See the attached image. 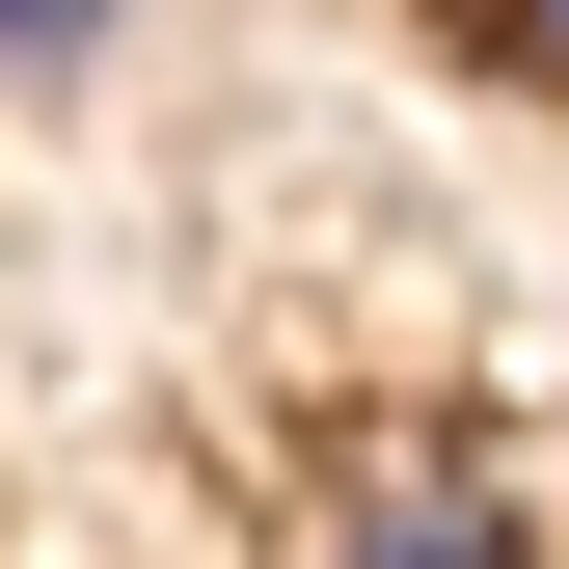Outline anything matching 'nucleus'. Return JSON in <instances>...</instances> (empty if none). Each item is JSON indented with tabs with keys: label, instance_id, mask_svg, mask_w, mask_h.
Masks as SVG:
<instances>
[{
	"label": "nucleus",
	"instance_id": "1",
	"mask_svg": "<svg viewBox=\"0 0 569 569\" xmlns=\"http://www.w3.org/2000/svg\"><path fill=\"white\" fill-rule=\"evenodd\" d=\"M326 569H516V488H488V461L435 435V461H380V488L326 516Z\"/></svg>",
	"mask_w": 569,
	"mask_h": 569
},
{
	"label": "nucleus",
	"instance_id": "2",
	"mask_svg": "<svg viewBox=\"0 0 569 569\" xmlns=\"http://www.w3.org/2000/svg\"><path fill=\"white\" fill-rule=\"evenodd\" d=\"M435 28L488 54V82H542V109H569V0H435Z\"/></svg>",
	"mask_w": 569,
	"mask_h": 569
},
{
	"label": "nucleus",
	"instance_id": "3",
	"mask_svg": "<svg viewBox=\"0 0 569 569\" xmlns=\"http://www.w3.org/2000/svg\"><path fill=\"white\" fill-rule=\"evenodd\" d=\"M109 28H136V0H0V82H82Z\"/></svg>",
	"mask_w": 569,
	"mask_h": 569
}]
</instances>
